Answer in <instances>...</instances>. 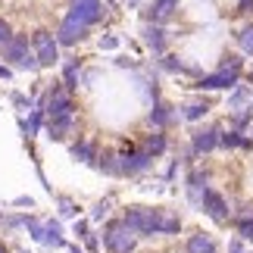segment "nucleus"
<instances>
[{"instance_id":"f257e3e1","label":"nucleus","mask_w":253,"mask_h":253,"mask_svg":"<svg viewBox=\"0 0 253 253\" xmlns=\"http://www.w3.org/2000/svg\"><path fill=\"white\" fill-rule=\"evenodd\" d=\"M122 225L128 231H138L141 238H153V235H178L181 219L178 216H163V212H157V210L131 207V210H125Z\"/></svg>"},{"instance_id":"f03ea898","label":"nucleus","mask_w":253,"mask_h":253,"mask_svg":"<svg viewBox=\"0 0 253 253\" xmlns=\"http://www.w3.org/2000/svg\"><path fill=\"white\" fill-rule=\"evenodd\" d=\"M3 60L16 63L19 69H28V72H35V69H38L35 53L28 50V35H13V38H9V41L3 44Z\"/></svg>"},{"instance_id":"7ed1b4c3","label":"nucleus","mask_w":253,"mask_h":253,"mask_svg":"<svg viewBox=\"0 0 253 253\" xmlns=\"http://www.w3.org/2000/svg\"><path fill=\"white\" fill-rule=\"evenodd\" d=\"M32 44H35V60L38 66H53L56 60H60V44H56V38L50 32H35L32 35Z\"/></svg>"},{"instance_id":"20e7f679","label":"nucleus","mask_w":253,"mask_h":253,"mask_svg":"<svg viewBox=\"0 0 253 253\" xmlns=\"http://www.w3.org/2000/svg\"><path fill=\"white\" fill-rule=\"evenodd\" d=\"M69 16H75L79 22H84L91 28L94 22H100V16H103V0H72Z\"/></svg>"},{"instance_id":"39448f33","label":"nucleus","mask_w":253,"mask_h":253,"mask_svg":"<svg viewBox=\"0 0 253 253\" xmlns=\"http://www.w3.org/2000/svg\"><path fill=\"white\" fill-rule=\"evenodd\" d=\"M103 244L113 253H131L134 250V238H131V231L125 225H110L106 235H103Z\"/></svg>"},{"instance_id":"423d86ee","label":"nucleus","mask_w":253,"mask_h":253,"mask_svg":"<svg viewBox=\"0 0 253 253\" xmlns=\"http://www.w3.org/2000/svg\"><path fill=\"white\" fill-rule=\"evenodd\" d=\"M87 35V25L79 22L75 16L66 13V19L60 22V32H56V44H63V47H72V44H79L82 38Z\"/></svg>"},{"instance_id":"0eeeda50","label":"nucleus","mask_w":253,"mask_h":253,"mask_svg":"<svg viewBox=\"0 0 253 253\" xmlns=\"http://www.w3.org/2000/svg\"><path fill=\"white\" fill-rule=\"evenodd\" d=\"M238 72H212V75H203V79L194 84L197 91H225V87H238Z\"/></svg>"},{"instance_id":"6e6552de","label":"nucleus","mask_w":253,"mask_h":253,"mask_svg":"<svg viewBox=\"0 0 253 253\" xmlns=\"http://www.w3.org/2000/svg\"><path fill=\"white\" fill-rule=\"evenodd\" d=\"M119 175H141L144 169H150V163H153V157L150 153H119Z\"/></svg>"},{"instance_id":"1a4fd4ad","label":"nucleus","mask_w":253,"mask_h":253,"mask_svg":"<svg viewBox=\"0 0 253 253\" xmlns=\"http://www.w3.org/2000/svg\"><path fill=\"white\" fill-rule=\"evenodd\" d=\"M219 134L222 128H197L191 134V150L194 153H210V150H216L219 147Z\"/></svg>"},{"instance_id":"9d476101","label":"nucleus","mask_w":253,"mask_h":253,"mask_svg":"<svg viewBox=\"0 0 253 253\" xmlns=\"http://www.w3.org/2000/svg\"><path fill=\"white\" fill-rule=\"evenodd\" d=\"M200 207L207 210L216 222H225V219H228V203H225V197H222L219 191H210V188H207V194H203V203H200Z\"/></svg>"},{"instance_id":"9b49d317","label":"nucleus","mask_w":253,"mask_h":253,"mask_svg":"<svg viewBox=\"0 0 253 253\" xmlns=\"http://www.w3.org/2000/svg\"><path fill=\"white\" fill-rule=\"evenodd\" d=\"M175 6H178V0H150V6H147V19H150V25L169 22L172 13H175Z\"/></svg>"},{"instance_id":"f8f14e48","label":"nucleus","mask_w":253,"mask_h":253,"mask_svg":"<svg viewBox=\"0 0 253 253\" xmlns=\"http://www.w3.org/2000/svg\"><path fill=\"white\" fill-rule=\"evenodd\" d=\"M144 44L160 56L163 50H166V32H163L160 25H144Z\"/></svg>"},{"instance_id":"ddd939ff","label":"nucleus","mask_w":253,"mask_h":253,"mask_svg":"<svg viewBox=\"0 0 253 253\" xmlns=\"http://www.w3.org/2000/svg\"><path fill=\"white\" fill-rule=\"evenodd\" d=\"M175 119V113H172V106L169 103H153V110H150V116H147V122L153 125V128H166V125Z\"/></svg>"},{"instance_id":"4468645a","label":"nucleus","mask_w":253,"mask_h":253,"mask_svg":"<svg viewBox=\"0 0 253 253\" xmlns=\"http://www.w3.org/2000/svg\"><path fill=\"white\" fill-rule=\"evenodd\" d=\"M203 194H207V175L203 172H191V178H188V197L194 207H200L203 203Z\"/></svg>"},{"instance_id":"2eb2a0df","label":"nucleus","mask_w":253,"mask_h":253,"mask_svg":"<svg viewBox=\"0 0 253 253\" xmlns=\"http://www.w3.org/2000/svg\"><path fill=\"white\" fill-rule=\"evenodd\" d=\"M41 244L47 247H66V241H63V228H60V222H44V231H41Z\"/></svg>"},{"instance_id":"dca6fc26","label":"nucleus","mask_w":253,"mask_h":253,"mask_svg":"<svg viewBox=\"0 0 253 253\" xmlns=\"http://www.w3.org/2000/svg\"><path fill=\"white\" fill-rule=\"evenodd\" d=\"M188 253H216V244H212V238L207 235V231H197V235L188 238V247H184Z\"/></svg>"},{"instance_id":"f3484780","label":"nucleus","mask_w":253,"mask_h":253,"mask_svg":"<svg viewBox=\"0 0 253 253\" xmlns=\"http://www.w3.org/2000/svg\"><path fill=\"white\" fill-rule=\"evenodd\" d=\"M166 147H169V141H166V134H163V131H153V134H147V141H144V153H150L153 160L163 157Z\"/></svg>"},{"instance_id":"a211bd4d","label":"nucleus","mask_w":253,"mask_h":253,"mask_svg":"<svg viewBox=\"0 0 253 253\" xmlns=\"http://www.w3.org/2000/svg\"><path fill=\"white\" fill-rule=\"evenodd\" d=\"M72 125H75V116H63V119H50V122H47V131H50L53 141H63L66 131H69Z\"/></svg>"},{"instance_id":"6ab92c4d","label":"nucleus","mask_w":253,"mask_h":253,"mask_svg":"<svg viewBox=\"0 0 253 253\" xmlns=\"http://www.w3.org/2000/svg\"><path fill=\"white\" fill-rule=\"evenodd\" d=\"M72 157L82 160V163H97V147L91 141H75L72 144Z\"/></svg>"},{"instance_id":"aec40b11","label":"nucleus","mask_w":253,"mask_h":253,"mask_svg":"<svg viewBox=\"0 0 253 253\" xmlns=\"http://www.w3.org/2000/svg\"><path fill=\"white\" fill-rule=\"evenodd\" d=\"M41 122H44V110H32V116L22 119V131L28 134V138H35V134L41 131Z\"/></svg>"},{"instance_id":"412c9836","label":"nucleus","mask_w":253,"mask_h":253,"mask_svg":"<svg viewBox=\"0 0 253 253\" xmlns=\"http://www.w3.org/2000/svg\"><path fill=\"white\" fill-rule=\"evenodd\" d=\"M250 97V87L247 84H238L235 91H231V97H228V110L235 113V110H244V100Z\"/></svg>"},{"instance_id":"4be33fe9","label":"nucleus","mask_w":253,"mask_h":253,"mask_svg":"<svg viewBox=\"0 0 253 253\" xmlns=\"http://www.w3.org/2000/svg\"><path fill=\"white\" fill-rule=\"evenodd\" d=\"M210 113V106L207 103H203V100H194V103H188V106H184V119H188V122H197V119H203V116H207Z\"/></svg>"},{"instance_id":"5701e85b","label":"nucleus","mask_w":253,"mask_h":253,"mask_svg":"<svg viewBox=\"0 0 253 253\" xmlns=\"http://www.w3.org/2000/svg\"><path fill=\"white\" fill-rule=\"evenodd\" d=\"M235 38H238L241 50H244V53H250V56H253V22H247V25L241 28V32H238Z\"/></svg>"},{"instance_id":"b1692460","label":"nucleus","mask_w":253,"mask_h":253,"mask_svg":"<svg viewBox=\"0 0 253 253\" xmlns=\"http://www.w3.org/2000/svg\"><path fill=\"white\" fill-rule=\"evenodd\" d=\"M63 84L66 91H79V63H69L63 69Z\"/></svg>"},{"instance_id":"393cba45","label":"nucleus","mask_w":253,"mask_h":253,"mask_svg":"<svg viewBox=\"0 0 253 253\" xmlns=\"http://www.w3.org/2000/svg\"><path fill=\"white\" fill-rule=\"evenodd\" d=\"M231 122H235V131L244 128L247 122H253V106H244V110H235L231 113Z\"/></svg>"},{"instance_id":"a878e982","label":"nucleus","mask_w":253,"mask_h":253,"mask_svg":"<svg viewBox=\"0 0 253 253\" xmlns=\"http://www.w3.org/2000/svg\"><path fill=\"white\" fill-rule=\"evenodd\" d=\"M97 166H100L106 175H119V160H116V157H110V153H106V157H103L100 163H97Z\"/></svg>"},{"instance_id":"bb28decb","label":"nucleus","mask_w":253,"mask_h":253,"mask_svg":"<svg viewBox=\"0 0 253 253\" xmlns=\"http://www.w3.org/2000/svg\"><path fill=\"white\" fill-rule=\"evenodd\" d=\"M163 69H169V72H191L178 56H166V60H163Z\"/></svg>"},{"instance_id":"cd10ccee","label":"nucleus","mask_w":253,"mask_h":253,"mask_svg":"<svg viewBox=\"0 0 253 253\" xmlns=\"http://www.w3.org/2000/svg\"><path fill=\"white\" fill-rule=\"evenodd\" d=\"M60 212H63L66 219H69V216H75V212H79V210H75V203H72L69 197H60Z\"/></svg>"},{"instance_id":"c85d7f7f","label":"nucleus","mask_w":253,"mask_h":253,"mask_svg":"<svg viewBox=\"0 0 253 253\" xmlns=\"http://www.w3.org/2000/svg\"><path fill=\"white\" fill-rule=\"evenodd\" d=\"M238 231H241V238H244V241L253 244V219L250 222H238Z\"/></svg>"},{"instance_id":"c756f323","label":"nucleus","mask_w":253,"mask_h":253,"mask_svg":"<svg viewBox=\"0 0 253 253\" xmlns=\"http://www.w3.org/2000/svg\"><path fill=\"white\" fill-rule=\"evenodd\" d=\"M9 38H13V32H9V25H6V19L0 16V44H6Z\"/></svg>"},{"instance_id":"7c9ffc66","label":"nucleus","mask_w":253,"mask_h":253,"mask_svg":"<svg viewBox=\"0 0 253 253\" xmlns=\"http://www.w3.org/2000/svg\"><path fill=\"white\" fill-rule=\"evenodd\" d=\"M116 47H119V38H116V35H110V38L100 41V50H116Z\"/></svg>"},{"instance_id":"2f4dec72","label":"nucleus","mask_w":253,"mask_h":253,"mask_svg":"<svg viewBox=\"0 0 253 253\" xmlns=\"http://www.w3.org/2000/svg\"><path fill=\"white\" fill-rule=\"evenodd\" d=\"M106 212H110V203L103 200V203H97V207H94V212H91V219H103Z\"/></svg>"},{"instance_id":"473e14b6","label":"nucleus","mask_w":253,"mask_h":253,"mask_svg":"<svg viewBox=\"0 0 253 253\" xmlns=\"http://www.w3.org/2000/svg\"><path fill=\"white\" fill-rule=\"evenodd\" d=\"M3 225H6V228H16V225H25V216H9V219H3Z\"/></svg>"},{"instance_id":"72a5a7b5","label":"nucleus","mask_w":253,"mask_h":253,"mask_svg":"<svg viewBox=\"0 0 253 253\" xmlns=\"http://www.w3.org/2000/svg\"><path fill=\"white\" fill-rule=\"evenodd\" d=\"M72 231H75L79 238H87V222H84V219H82V222H75V228H72Z\"/></svg>"},{"instance_id":"f704fd0d","label":"nucleus","mask_w":253,"mask_h":253,"mask_svg":"<svg viewBox=\"0 0 253 253\" xmlns=\"http://www.w3.org/2000/svg\"><path fill=\"white\" fill-rule=\"evenodd\" d=\"M228 253H244V247H241V241H231V244H228Z\"/></svg>"},{"instance_id":"c9c22d12","label":"nucleus","mask_w":253,"mask_h":253,"mask_svg":"<svg viewBox=\"0 0 253 253\" xmlns=\"http://www.w3.org/2000/svg\"><path fill=\"white\" fill-rule=\"evenodd\" d=\"M84 244L91 247V250H97V238H94V235H87V238H84Z\"/></svg>"},{"instance_id":"e433bc0d","label":"nucleus","mask_w":253,"mask_h":253,"mask_svg":"<svg viewBox=\"0 0 253 253\" xmlns=\"http://www.w3.org/2000/svg\"><path fill=\"white\" fill-rule=\"evenodd\" d=\"M9 75H13V72H9L6 66H0V79H9Z\"/></svg>"},{"instance_id":"4c0bfd02","label":"nucleus","mask_w":253,"mask_h":253,"mask_svg":"<svg viewBox=\"0 0 253 253\" xmlns=\"http://www.w3.org/2000/svg\"><path fill=\"white\" fill-rule=\"evenodd\" d=\"M69 253H84V250H79V247H72V250H69Z\"/></svg>"},{"instance_id":"58836bf2","label":"nucleus","mask_w":253,"mask_h":253,"mask_svg":"<svg viewBox=\"0 0 253 253\" xmlns=\"http://www.w3.org/2000/svg\"><path fill=\"white\" fill-rule=\"evenodd\" d=\"M0 253H6V247H3V244H0Z\"/></svg>"},{"instance_id":"ea45409f","label":"nucleus","mask_w":253,"mask_h":253,"mask_svg":"<svg viewBox=\"0 0 253 253\" xmlns=\"http://www.w3.org/2000/svg\"><path fill=\"white\" fill-rule=\"evenodd\" d=\"M250 79H253V72H250Z\"/></svg>"},{"instance_id":"a19ab883","label":"nucleus","mask_w":253,"mask_h":253,"mask_svg":"<svg viewBox=\"0 0 253 253\" xmlns=\"http://www.w3.org/2000/svg\"><path fill=\"white\" fill-rule=\"evenodd\" d=\"M241 3H244V0H241Z\"/></svg>"},{"instance_id":"79ce46f5","label":"nucleus","mask_w":253,"mask_h":253,"mask_svg":"<svg viewBox=\"0 0 253 253\" xmlns=\"http://www.w3.org/2000/svg\"><path fill=\"white\" fill-rule=\"evenodd\" d=\"M250 253H253V250H250Z\"/></svg>"}]
</instances>
